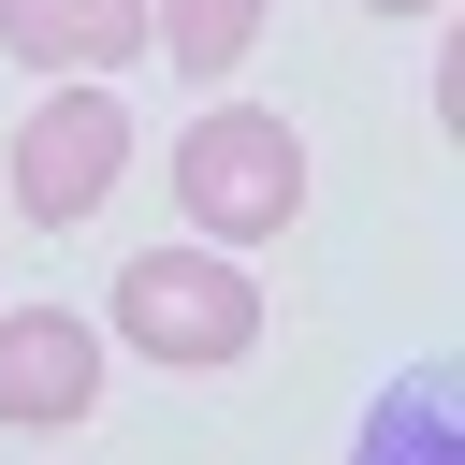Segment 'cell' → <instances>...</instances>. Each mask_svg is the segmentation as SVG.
I'll return each mask as SVG.
<instances>
[{"mask_svg":"<svg viewBox=\"0 0 465 465\" xmlns=\"http://www.w3.org/2000/svg\"><path fill=\"white\" fill-rule=\"evenodd\" d=\"M116 334L174 378H218L262 349V291L232 247H145V262H116Z\"/></svg>","mask_w":465,"mask_h":465,"instance_id":"obj_1","label":"cell"},{"mask_svg":"<svg viewBox=\"0 0 465 465\" xmlns=\"http://www.w3.org/2000/svg\"><path fill=\"white\" fill-rule=\"evenodd\" d=\"M174 203H189V232H232V247L291 232V218H305V145H291V116H262V102L189 116V145H174Z\"/></svg>","mask_w":465,"mask_h":465,"instance_id":"obj_2","label":"cell"},{"mask_svg":"<svg viewBox=\"0 0 465 465\" xmlns=\"http://www.w3.org/2000/svg\"><path fill=\"white\" fill-rule=\"evenodd\" d=\"M116 174H131V116H116V87H102V73H58V87L15 116V218L73 232V218L116 203Z\"/></svg>","mask_w":465,"mask_h":465,"instance_id":"obj_3","label":"cell"},{"mask_svg":"<svg viewBox=\"0 0 465 465\" xmlns=\"http://www.w3.org/2000/svg\"><path fill=\"white\" fill-rule=\"evenodd\" d=\"M102 407V334L73 305H0V421L15 436H58Z\"/></svg>","mask_w":465,"mask_h":465,"instance_id":"obj_4","label":"cell"},{"mask_svg":"<svg viewBox=\"0 0 465 465\" xmlns=\"http://www.w3.org/2000/svg\"><path fill=\"white\" fill-rule=\"evenodd\" d=\"M0 44L29 73H131L145 58V0H0Z\"/></svg>","mask_w":465,"mask_h":465,"instance_id":"obj_5","label":"cell"},{"mask_svg":"<svg viewBox=\"0 0 465 465\" xmlns=\"http://www.w3.org/2000/svg\"><path fill=\"white\" fill-rule=\"evenodd\" d=\"M349 465H465V378H450V363H407V378L363 407Z\"/></svg>","mask_w":465,"mask_h":465,"instance_id":"obj_6","label":"cell"},{"mask_svg":"<svg viewBox=\"0 0 465 465\" xmlns=\"http://www.w3.org/2000/svg\"><path fill=\"white\" fill-rule=\"evenodd\" d=\"M145 44H160L174 73H203V87H218V73L262 44V0H145Z\"/></svg>","mask_w":465,"mask_h":465,"instance_id":"obj_7","label":"cell"},{"mask_svg":"<svg viewBox=\"0 0 465 465\" xmlns=\"http://www.w3.org/2000/svg\"><path fill=\"white\" fill-rule=\"evenodd\" d=\"M378 15H436V0H378Z\"/></svg>","mask_w":465,"mask_h":465,"instance_id":"obj_8","label":"cell"}]
</instances>
